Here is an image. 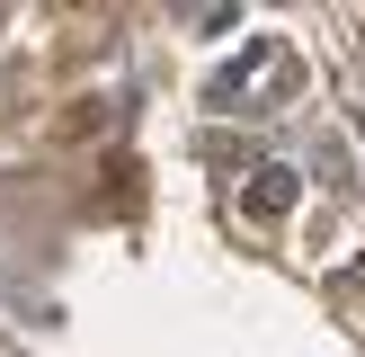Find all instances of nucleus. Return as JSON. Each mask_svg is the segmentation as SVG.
<instances>
[{"label":"nucleus","mask_w":365,"mask_h":357,"mask_svg":"<svg viewBox=\"0 0 365 357\" xmlns=\"http://www.w3.org/2000/svg\"><path fill=\"white\" fill-rule=\"evenodd\" d=\"M294 206V170H259V188H250V214H285Z\"/></svg>","instance_id":"obj_1"}]
</instances>
